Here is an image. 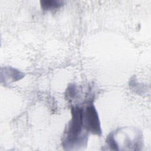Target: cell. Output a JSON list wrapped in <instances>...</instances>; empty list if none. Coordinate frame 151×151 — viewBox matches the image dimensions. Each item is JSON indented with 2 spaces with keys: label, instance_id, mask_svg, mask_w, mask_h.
<instances>
[{
  "label": "cell",
  "instance_id": "1",
  "mask_svg": "<svg viewBox=\"0 0 151 151\" xmlns=\"http://www.w3.org/2000/svg\"><path fill=\"white\" fill-rule=\"evenodd\" d=\"M83 109L81 107H72V118L66 127L63 139V147L65 149L76 150L85 146L87 134V132H83L86 130L83 123Z\"/></svg>",
  "mask_w": 151,
  "mask_h": 151
},
{
  "label": "cell",
  "instance_id": "2",
  "mask_svg": "<svg viewBox=\"0 0 151 151\" xmlns=\"http://www.w3.org/2000/svg\"><path fill=\"white\" fill-rule=\"evenodd\" d=\"M83 123L84 129L95 134H100L101 133L100 121L97 112L91 103L89 104L83 111Z\"/></svg>",
  "mask_w": 151,
  "mask_h": 151
},
{
  "label": "cell",
  "instance_id": "3",
  "mask_svg": "<svg viewBox=\"0 0 151 151\" xmlns=\"http://www.w3.org/2000/svg\"><path fill=\"white\" fill-rule=\"evenodd\" d=\"M63 2L60 1L49 0V1H41V5L44 10H52L58 8L61 6Z\"/></svg>",
  "mask_w": 151,
  "mask_h": 151
}]
</instances>
